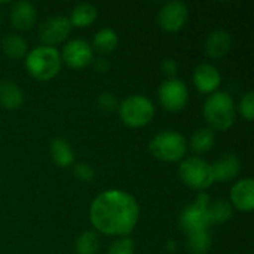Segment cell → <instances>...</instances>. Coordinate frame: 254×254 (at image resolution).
<instances>
[{
    "instance_id": "1",
    "label": "cell",
    "mask_w": 254,
    "mask_h": 254,
    "mask_svg": "<svg viewBox=\"0 0 254 254\" xmlns=\"http://www.w3.org/2000/svg\"><path fill=\"white\" fill-rule=\"evenodd\" d=\"M140 207L125 190L107 189L97 195L89 207L91 225L103 235L128 237L137 226Z\"/></svg>"
},
{
    "instance_id": "2",
    "label": "cell",
    "mask_w": 254,
    "mask_h": 254,
    "mask_svg": "<svg viewBox=\"0 0 254 254\" xmlns=\"http://www.w3.org/2000/svg\"><path fill=\"white\" fill-rule=\"evenodd\" d=\"M202 115L210 129L226 131L237 119V106L234 98L223 91H216L207 97L202 106Z\"/></svg>"
},
{
    "instance_id": "3",
    "label": "cell",
    "mask_w": 254,
    "mask_h": 254,
    "mask_svg": "<svg viewBox=\"0 0 254 254\" xmlns=\"http://www.w3.org/2000/svg\"><path fill=\"white\" fill-rule=\"evenodd\" d=\"M61 65H63V60L57 48L42 45L33 48L25 55L27 71L40 82H48L54 79L60 73Z\"/></svg>"
},
{
    "instance_id": "4",
    "label": "cell",
    "mask_w": 254,
    "mask_h": 254,
    "mask_svg": "<svg viewBox=\"0 0 254 254\" xmlns=\"http://www.w3.org/2000/svg\"><path fill=\"white\" fill-rule=\"evenodd\" d=\"M149 152L152 156L162 162H177L186 156L188 140L183 134L171 129H165L156 134L149 143Z\"/></svg>"
},
{
    "instance_id": "5",
    "label": "cell",
    "mask_w": 254,
    "mask_h": 254,
    "mask_svg": "<svg viewBox=\"0 0 254 254\" xmlns=\"http://www.w3.org/2000/svg\"><path fill=\"white\" fill-rule=\"evenodd\" d=\"M121 121L129 128H143L149 125L155 116L153 103L140 94L124 98L118 106Z\"/></svg>"
},
{
    "instance_id": "6",
    "label": "cell",
    "mask_w": 254,
    "mask_h": 254,
    "mask_svg": "<svg viewBox=\"0 0 254 254\" xmlns=\"http://www.w3.org/2000/svg\"><path fill=\"white\" fill-rule=\"evenodd\" d=\"M180 180L193 190H205L214 183L211 164L199 156L186 158L179 165Z\"/></svg>"
},
{
    "instance_id": "7",
    "label": "cell",
    "mask_w": 254,
    "mask_h": 254,
    "mask_svg": "<svg viewBox=\"0 0 254 254\" xmlns=\"http://www.w3.org/2000/svg\"><path fill=\"white\" fill-rule=\"evenodd\" d=\"M211 202V198L205 192H199L196 199L189 204L179 217L180 228L189 235L199 231H208L211 226L210 217H208V205Z\"/></svg>"
},
{
    "instance_id": "8",
    "label": "cell",
    "mask_w": 254,
    "mask_h": 254,
    "mask_svg": "<svg viewBox=\"0 0 254 254\" xmlns=\"http://www.w3.org/2000/svg\"><path fill=\"white\" fill-rule=\"evenodd\" d=\"M158 97L161 106L167 112L177 113L186 107L189 100V91L183 80L173 77V79H165L161 83L158 89Z\"/></svg>"
},
{
    "instance_id": "9",
    "label": "cell",
    "mask_w": 254,
    "mask_h": 254,
    "mask_svg": "<svg viewBox=\"0 0 254 254\" xmlns=\"http://www.w3.org/2000/svg\"><path fill=\"white\" fill-rule=\"evenodd\" d=\"M189 19V9L183 1H168L165 3L156 16L158 25L167 33L180 31Z\"/></svg>"
},
{
    "instance_id": "10",
    "label": "cell",
    "mask_w": 254,
    "mask_h": 254,
    "mask_svg": "<svg viewBox=\"0 0 254 254\" xmlns=\"http://www.w3.org/2000/svg\"><path fill=\"white\" fill-rule=\"evenodd\" d=\"M73 27L65 16H51L45 19L40 24L39 28V39L43 43V46L54 48L55 45H60L65 42L71 33Z\"/></svg>"
},
{
    "instance_id": "11",
    "label": "cell",
    "mask_w": 254,
    "mask_h": 254,
    "mask_svg": "<svg viewBox=\"0 0 254 254\" xmlns=\"http://www.w3.org/2000/svg\"><path fill=\"white\" fill-rule=\"evenodd\" d=\"M61 60L70 68H76V70L85 68L94 60V49L86 40L73 39L68 43H65L61 54Z\"/></svg>"
},
{
    "instance_id": "12",
    "label": "cell",
    "mask_w": 254,
    "mask_h": 254,
    "mask_svg": "<svg viewBox=\"0 0 254 254\" xmlns=\"http://www.w3.org/2000/svg\"><path fill=\"white\" fill-rule=\"evenodd\" d=\"M193 85L196 86V89L201 94H207L211 95L213 92L219 91V86L222 83V74L217 70L216 65L208 64V63H202L199 64L195 71H193Z\"/></svg>"
},
{
    "instance_id": "13",
    "label": "cell",
    "mask_w": 254,
    "mask_h": 254,
    "mask_svg": "<svg viewBox=\"0 0 254 254\" xmlns=\"http://www.w3.org/2000/svg\"><path fill=\"white\" fill-rule=\"evenodd\" d=\"M232 48V34L228 30L216 28L213 30L204 43V52L211 60H219L228 55Z\"/></svg>"
},
{
    "instance_id": "14",
    "label": "cell",
    "mask_w": 254,
    "mask_h": 254,
    "mask_svg": "<svg viewBox=\"0 0 254 254\" xmlns=\"http://www.w3.org/2000/svg\"><path fill=\"white\" fill-rule=\"evenodd\" d=\"M231 205L243 213H250L254 208V182L246 177L238 180L231 189Z\"/></svg>"
},
{
    "instance_id": "15",
    "label": "cell",
    "mask_w": 254,
    "mask_h": 254,
    "mask_svg": "<svg viewBox=\"0 0 254 254\" xmlns=\"http://www.w3.org/2000/svg\"><path fill=\"white\" fill-rule=\"evenodd\" d=\"M9 18H10V24L16 30L25 31V30H30L36 24L37 10L34 4L30 1H16L10 7Z\"/></svg>"
},
{
    "instance_id": "16",
    "label": "cell",
    "mask_w": 254,
    "mask_h": 254,
    "mask_svg": "<svg viewBox=\"0 0 254 254\" xmlns=\"http://www.w3.org/2000/svg\"><path fill=\"white\" fill-rule=\"evenodd\" d=\"M214 182H231L240 176L241 161L235 153H225L211 164Z\"/></svg>"
},
{
    "instance_id": "17",
    "label": "cell",
    "mask_w": 254,
    "mask_h": 254,
    "mask_svg": "<svg viewBox=\"0 0 254 254\" xmlns=\"http://www.w3.org/2000/svg\"><path fill=\"white\" fill-rule=\"evenodd\" d=\"M24 103L22 89L12 80L0 82V106L6 110H16Z\"/></svg>"
},
{
    "instance_id": "18",
    "label": "cell",
    "mask_w": 254,
    "mask_h": 254,
    "mask_svg": "<svg viewBox=\"0 0 254 254\" xmlns=\"http://www.w3.org/2000/svg\"><path fill=\"white\" fill-rule=\"evenodd\" d=\"M51 156L54 162L61 168H68L74 165V152L71 146L64 138H54L49 146Z\"/></svg>"
},
{
    "instance_id": "19",
    "label": "cell",
    "mask_w": 254,
    "mask_h": 254,
    "mask_svg": "<svg viewBox=\"0 0 254 254\" xmlns=\"http://www.w3.org/2000/svg\"><path fill=\"white\" fill-rule=\"evenodd\" d=\"M98 18V10L94 4L91 3H80L77 6L73 7L71 13H70V24L71 27H77V28H85L92 25Z\"/></svg>"
},
{
    "instance_id": "20",
    "label": "cell",
    "mask_w": 254,
    "mask_h": 254,
    "mask_svg": "<svg viewBox=\"0 0 254 254\" xmlns=\"http://www.w3.org/2000/svg\"><path fill=\"white\" fill-rule=\"evenodd\" d=\"M216 143V135L214 131L210 128H199L196 129L192 135L190 140L188 141V146L198 155L201 153H207L213 149Z\"/></svg>"
},
{
    "instance_id": "21",
    "label": "cell",
    "mask_w": 254,
    "mask_h": 254,
    "mask_svg": "<svg viewBox=\"0 0 254 254\" xmlns=\"http://www.w3.org/2000/svg\"><path fill=\"white\" fill-rule=\"evenodd\" d=\"M1 48H3L4 55L10 60H21V58H25V55L28 54V45L25 39L18 34L4 36L1 42Z\"/></svg>"
},
{
    "instance_id": "22",
    "label": "cell",
    "mask_w": 254,
    "mask_h": 254,
    "mask_svg": "<svg viewBox=\"0 0 254 254\" xmlns=\"http://www.w3.org/2000/svg\"><path fill=\"white\" fill-rule=\"evenodd\" d=\"M234 208L229 201L226 199H216L211 201L208 205V217L211 225H222L232 219Z\"/></svg>"
},
{
    "instance_id": "23",
    "label": "cell",
    "mask_w": 254,
    "mask_h": 254,
    "mask_svg": "<svg viewBox=\"0 0 254 254\" xmlns=\"http://www.w3.org/2000/svg\"><path fill=\"white\" fill-rule=\"evenodd\" d=\"M119 43V37L112 28H101L94 36V48L100 54H112Z\"/></svg>"
},
{
    "instance_id": "24",
    "label": "cell",
    "mask_w": 254,
    "mask_h": 254,
    "mask_svg": "<svg viewBox=\"0 0 254 254\" xmlns=\"http://www.w3.org/2000/svg\"><path fill=\"white\" fill-rule=\"evenodd\" d=\"M213 240L210 231H199L188 235V250L190 254H207L211 249Z\"/></svg>"
},
{
    "instance_id": "25",
    "label": "cell",
    "mask_w": 254,
    "mask_h": 254,
    "mask_svg": "<svg viewBox=\"0 0 254 254\" xmlns=\"http://www.w3.org/2000/svg\"><path fill=\"white\" fill-rule=\"evenodd\" d=\"M100 250L98 235L92 231L82 232L74 243V252L77 254H97Z\"/></svg>"
},
{
    "instance_id": "26",
    "label": "cell",
    "mask_w": 254,
    "mask_h": 254,
    "mask_svg": "<svg viewBox=\"0 0 254 254\" xmlns=\"http://www.w3.org/2000/svg\"><path fill=\"white\" fill-rule=\"evenodd\" d=\"M135 253V244L131 238L128 237H121L116 238L110 246L107 254H134Z\"/></svg>"
},
{
    "instance_id": "27",
    "label": "cell",
    "mask_w": 254,
    "mask_h": 254,
    "mask_svg": "<svg viewBox=\"0 0 254 254\" xmlns=\"http://www.w3.org/2000/svg\"><path fill=\"white\" fill-rule=\"evenodd\" d=\"M237 110L240 112V115L247 121V122H253L254 119V94L252 91L246 92L238 106H237Z\"/></svg>"
},
{
    "instance_id": "28",
    "label": "cell",
    "mask_w": 254,
    "mask_h": 254,
    "mask_svg": "<svg viewBox=\"0 0 254 254\" xmlns=\"http://www.w3.org/2000/svg\"><path fill=\"white\" fill-rule=\"evenodd\" d=\"M73 174L79 182H83V183H89L94 180V170L91 165H88L85 162L74 164L73 165Z\"/></svg>"
},
{
    "instance_id": "29",
    "label": "cell",
    "mask_w": 254,
    "mask_h": 254,
    "mask_svg": "<svg viewBox=\"0 0 254 254\" xmlns=\"http://www.w3.org/2000/svg\"><path fill=\"white\" fill-rule=\"evenodd\" d=\"M97 104H98V109H101L103 112L118 110V106H119L116 97L112 92H101L97 98Z\"/></svg>"
},
{
    "instance_id": "30",
    "label": "cell",
    "mask_w": 254,
    "mask_h": 254,
    "mask_svg": "<svg viewBox=\"0 0 254 254\" xmlns=\"http://www.w3.org/2000/svg\"><path fill=\"white\" fill-rule=\"evenodd\" d=\"M161 68H162V73L167 76V79H173L179 71V64L174 58H165L161 64Z\"/></svg>"
},
{
    "instance_id": "31",
    "label": "cell",
    "mask_w": 254,
    "mask_h": 254,
    "mask_svg": "<svg viewBox=\"0 0 254 254\" xmlns=\"http://www.w3.org/2000/svg\"><path fill=\"white\" fill-rule=\"evenodd\" d=\"M91 64L94 65L95 71H98V73H106V71L110 68V63H109L106 58H97V60H92V63H91Z\"/></svg>"
},
{
    "instance_id": "32",
    "label": "cell",
    "mask_w": 254,
    "mask_h": 254,
    "mask_svg": "<svg viewBox=\"0 0 254 254\" xmlns=\"http://www.w3.org/2000/svg\"><path fill=\"white\" fill-rule=\"evenodd\" d=\"M0 21H1V13H0Z\"/></svg>"
}]
</instances>
